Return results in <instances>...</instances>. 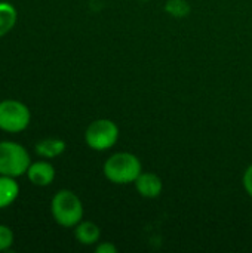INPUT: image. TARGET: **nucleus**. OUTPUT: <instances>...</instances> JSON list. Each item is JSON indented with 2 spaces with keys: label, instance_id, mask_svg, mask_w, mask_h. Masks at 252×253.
<instances>
[{
  "label": "nucleus",
  "instance_id": "423d86ee",
  "mask_svg": "<svg viewBox=\"0 0 252 253\" xmlns=\"http://www.w3.org/2000/svg\"><path fill=\"white\" fill-rule=\"evenodd\" d=\"M27 176L31 181V184L37 187H48L55 179V168L49 162H45V160L34 162L30 165L27 170Z\"/></svg>",
  "mask_w": 252,
  "mask_h": 253
},
{
  "label": "nucleus",
  "instance_id": "f8f14e48",
  "mask_svg": "<svg viewBox=\"0 0 252 253\" xmlns=\"http://www.w3.org/2000/svg\"><path fill=\"white\" fill-rule=\"evenodd\" d=\"M165 9L166 12H169L172 16H177V18H183L190 12V6L186 0H169L166 1Z\"/></svg>",
  "mask_w": 252,
  "mask_h": 253
},
{
  "label": "nucleus",
  "instance_id": "20e7f679",
  "mask_svg": "<svg viewBox=\"0 0 252 253\" xmlns=\"http://www.w3.org/2000/svg\"><path fill=\"white\" fill-rule=\"evenodd\" d=\"M31 113L28 107L16 99L0 101V129L9 133H19L28 127Z\"/></svg>",
  "mask_w": 252,
  "mask_h": 253
},
{
  "label": "nucleus",
  "instance_id": "7ed1b4c3",
  "mask_svg": "<svg viewBox=\"0 0 252 253\" xmlns=\"http://www.w3.org/2000/svg\"><path fill=\"white\" fill-rule=\"evenodd\" d=\"M31 159L24 145L15 141L0 142V175L18 178L27 175Z\"/></svg>",
  "mask_w": 252,
  "mask_h": 253
},
{
  "label": "nucleus",
  "instance_id": "1a4fd4ad",
  "mask_svg": "<svg viewBox=\"0 0 252 253\" xmlns=\"http://www.w3.org/2000/svg\"><path fill=\"white\" fill-rule=\"evenodd\" d=\"M100 236L101 233H100L98 225L91 221H80L74 227V237L80 245H85V246L95 245L100 240Z\"/></svg>",
  "mask_w": 252,
  "mask_h": 253
},
{
  "label": "nucleus",
  "instance_id": "f03ea898",
  "mask_svg": "<svg viewBox=\"0 0 252 253\" xmlns=\"http://www.w3.org/2000/svg\"><path fill=\"white\" fill-rule=\"evenodd\" d=\"M50 212L55 222L61 227H76L83 218L82 200L70 190H59L50 202Z\"/></svg>",
  "mask_w": 252,
  "mask_h": 253
},
{
  "label": "nucleus",
  "instance_id": "6e6552de",
  "mask_svg": "<svg viewBox=\"0 0 252 253\" xmlns=\"http://www.w3.org/2000/svg\"><path fill=\"white\" fill-rule=\"evenodd\" d=\"M19 196V184L15 178L0 175V211L10 206Z\"/></svg>",
  "mask_w": 252,
  "mask_h": 253
},
{
  "label": "nucleus",
  "instance_id": "39448f33",
  "mask_svg": "<svg viewBox=\"0 0 252 253\" xmlns=\"http://www.w3.org/2000/svg\"><path fill=\"white\" fill-rule=\"evenodd\" d=\"M119 139V127L108 119H98L92 122L86 132L85 141L89 148L95 151H105L111 148Z\"/></svg>",
  "mask_w": 252,
  "mask_h": 253
},
{
  "label": "nucleus",
  "instance_id": "9d476101",
  "mask_svg": "<svg viewBox=\"0 0 252 253\" xmlns=\"http://www.w3.org/2000/svg\"><path fill=\"white\" fill-rule=\"evenodd\" d=\"M34 150L43 159H55L65 151V142L59 138H46L39 141Z\"/></svg>",
  "mask_w": 252,
  "mask_h": 253
},
{
  "label": "nucleus",
  "instance_id": "dca6fc26",
  "mask_svg": "<svg viewBox=\"0 0 252 253\" xmlns=\"http://www.w3.org/2000/svg\"><path fill=\"white\" fill-rule=\"evenodd\" d=\"M144 1H146V0H144Z\"/></svg>",
  "mask_w": 252,
  "mask_h": 253
},
{
  "label": "nucleus",
  "instance_id": "f257e3e1",
  "mask_svg": "<svg viewBox=\"0 0 252 253\" xmlns=\"http://www.w3.org/2000/svg\"><path fill=\"white\" fill-rule=\"evenodd\" d=\"M102 170L110 182L125 185L135 182L143 172V166L137 156L131 153H116L104 163Z\"/></svg>",
  "mask_w": 252,
  "mask_h": 253
},
{
  "label": "nucleus",
  "instance_id": "2eb2a0df",
  "mask_svg": "<svg viewBox=\"0 0 252 253\" xmlns=\"http://www.w3.org/2000/svg\"><path fill=\"white\" fill-rule=\"evenodd\" d=\"M95 252L97 253H116L117 252V249H116V246H114L113 243H108V242H105V243H101V245H98V246H97V249H95Z\"/></svg>",
  "mask_w": 252,
  "mask_h": 253
},
{
  "label": "nucleus",
  "instance_id": "9b49d317",
  "mask_svg": "<svg viewBox=\"0 0 252 253\" xmlns=\"http://www.w3.org/2000/svg\"><path fill=\"white\" fill-rule=\"evenodd\" d=\"M18 19V12L13 4L7 1H0V37L12 31Z\"/></svg>",
  "mask_w": 252,
  "mask_h": 253
},
{
  "label": "nucleus",
  "instance_id": "0eeeda50",
  "mask_svg": "<svg viewBox=\"0 0 252 253\" xmlns=\"http://www.w3.org/2000/svg\"><path fill=\"white\" fill-rule=\"evenodd\" d=\"M135 187L140 196L146 199H156L163 190L162 179L151 172H141V175L135 179Z\"/></svg>",
  "mask_w": 252,
  "mask_h": 253
},
{
  "label": "nucleus",
  "instance_id": "4468645a",
  "mask_svg": "<svg viewBox=\"0 0 252 253\" xmlns=\"http://www.w3.org/2000/svg\"><path fill=\"white\" fill-rule=\"evenodd\" d=\"M244 187H245V191L252 197V165L244 173Z\"/></svg>",
  "mask_w": 252,
  "mask_h": 253
},
{
  "label": "nucleus",
  "instance_id": "ddd939ff",
  "mask_svg": "<svg viewBox=\"0 0 252 253\" xmlns=\"http://www.w3.org/2000/svg\"><path fill=\"white\" fill-rule=\"evenodd\" d=\"M13 245V233L7 225L0 224V252L9 251Z\"/></svg>",
  "mask_w": 252,
  "mask_h": 253
}]
</instances>
